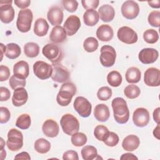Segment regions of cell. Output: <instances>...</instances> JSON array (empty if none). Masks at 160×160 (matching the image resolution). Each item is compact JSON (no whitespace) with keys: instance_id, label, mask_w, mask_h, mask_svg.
<instances>
[{"instance_id":"obj_26","label":"cell","mask_w":160,"mask_h":160,"mask_svg":"<svg viewBox=\"0 0 160 160\" xmlns=\"http://www.w3.org/2000/svg\"><path fill=\"white\" fill-rule=\"evenodd\" d=\"M140 144L139 138L134 134L128 135L122 141V147L127 151H133L136 150Z\"/></svg>"},{"instance_id":"obj_5","label":"cell","mask_w":160,"mask_h":160,"mask_svg":"<svg viewBox=\"0 0 160 160\" xmlns=\"http://www.w3.org/2000/svg\"><path fill=\"white\" fill-rule=\"evenodd\" d=\"M33 19V14L31 9H21L18 12L16 21V26L18 29L21 32H28L31 26Z\"/></svg>"},{"instance_id":"obj_3","label":"cell","mask_w":160,"mask_h":160,"mask_svg":"<svg viewBox=\"0 0 160 160\" xmlns=\"http://www.w3.org/2000/svg\"><path fill=\"white\" fill-rule=\"evenodd\" d=\"M42 52L53 65L59 64L63 57L61 48L54 43H48L46 44L42 48Z\"/></svg>"},{"instance_id":"obj_23","label":"cell","mask_w":160,"mask_h":160,"mask_svg":"<svg viewBox=\"0 0 160 160\" xmlns=\"http://www.w3.org/2000/svg\"><path fill=\"white\" fill-rule=\"evenodd\" d=\"M67 38V34L63 27L61 26H54L50 33L49 39L54 44L63 42Z\"/></svg>"},{"instance_id":"obj_19","label":"cell","mask_w":160,"mask_h":160,"mask_svg":"<svg viewBox=\"0 0 160 160\" xmlns=\"http://www.w3.org/2000/svg\"><path fill=\"white\" fill-rule=\"evenodd\" d=\"M42 130L45 136L49 138L56 137L59 131V127L56 121L53 119L46 120L42 126Z\"/></svg>"},{"instance_id":"obj_17","label":"cell","mask_w":160,"mask_h":160,"mask_svg":"<svg viewBox=\"0 0 160 160\" xmlns=\"http://www.w3.org/2000/svg\"><path fill=\"white\" fill-rule=\"evenodd\" d=\"M81 27V21L79 17L75 15H71L65 21L63 28L68 36H71L75 34Z\"/></svg>"},{"instance_id":"obj_54","label":"cell","mask_w":160,"mask_h":160,"mask_svg":"<svg viewBox=\"0 0 160 160\" xmlns=\"http://www.w3.org/2000/svg\"><path fill=\"white\" fill-rule=\"evenodd\" d=\"M159 111L160 108H157L154 110L153 112V119L157 124H159Z\"/></svg>"},{"instance_id":"obj_28","label":"cell","mask_w":160,"mask_h":160,"mask_svg":"<svg viewBox=\"0 0 160 160\" xmlns=\"http://www.w3.org/2000/svg\"><path fill=\"white\" fill-rule=\"evenodd\" d=\"M99 19L98 12L94 9H89L83 14V20L84 24L88 26H94Z\"/></svg>"},{"instance_id":"obj_9","label":"cell","mask_w":160,"mask_h":160,"mask_svg":"<svg viewBox=\"0 0 160 160\" xmlns=\"http://www.w3.org/2000/svg\"><path fill=\"white\" fill-rule=\"evenodd\" d=\"M73 106L76 112L82 118H88L91 113L92 105L84 97L78 96L76 98Z\"/></svg>"},{"instance_id":"obj_39","label":"cell","mask_w":160,"mask_h":160,"mask_svg":"<svg viewBox=\"0 0 160 160\" xmlns=\"http://www.w3.org/2000/svg\"><path fill=\"white\" fill-rule=\"evenodd\" d=\"M124 95L129 99H135L138 98L141 93L139 88L134 84H130L127 86L124 90Z\"/></svg>"},{"instance_id":"obj_38","label":"cell","mask_w":160,"mask_h":160,"mask_svg":"<svg viewBox=\"0 0 160 160\" xmlns=\"http://www.w3.org/2000/svg\"><path fill=\"white\" fill-rule=\"evenodd\" d=\"M31 125V117L28 114L20 115L16 119V126L21 129H27Z\"/></svg>"},{"instance_id":"obj_29","label":"cell","mask_w":160,"mask_h":160,"mask_svg":"<svg viewBox=\"0 0 160 160\" xmlns=\"http://www.w3.org/2000/svg\"><path fill=\"white\" fill-rule=\"evenodd\" d=\"M125 78L126 81L129 83H137L141 80V72L138 68L131 67L127 69Z\"/></svg>"},{"instance_id":"obj_57","label":"cell","mask_w":160,"mask_h":160,"mask_svg":"<svg viewBox=\"0 0 160 160\" xmlns=\"http://www.w3.org/2000/svg\"><path fill=\"white\" fill-rule=\"evenodd\" d=\"M0 46H1V60L0 61H2V57H3V54H4V52L5 53V51H6V46H4V44L2 43H1L0 44Z\"/></svg>"},{"instance_id":"obj_44","label":"cell","mask_w":160,"mask_h":160,"mask_svg":"<svg viewBox=\"0 0 160 160\" xmlns=\"http://www.w3.org/2000/svg\"><path fill=\"white\" fill-rule=\"evenodd\" d=\"M9 86H11V88L12 89L15 90V89H16L18 88H19L25 87V86H26V80L19 79V78H17L16 76H15L14 75H12L9 79Z\"/></svg>"},{"instance_id":"obj_34","label":"cell","mask_w":160,"mask_h":160,"mask_svg":"<svg viewBox=\"0 0 160 160\" xmlns=\"http://www.w3.org/2000/svg\"><path fill=\"white\" fill-rule=\"evenodd\" d=\"M107 81L110 86L112 87H118L122 83V78L118 71H112L108 73L107 76Z\"/></svg>"},{"instance_id":"obj_1","label":"cell","mask_w":160,"mask_h":160,"mask_svg":"<svg viewBox=\"0 0 160 160\" xmlns=\"http://www.w3.org/2000/svg\"><path fill=\"white\" fill-rule=\"evenodd\" d=\"M114 118L119 124L126 123L129 118V110L126 101L122 98H116L111 102Z\"/></svg>"},{"instance_id":"obj_33","label":"cell","mask_w":160,"mask_h":160,"mask_svg":"<svg viewBox=\"0 0 160 160\" xmlns=\"http://www.w3.org/2000/svg\"><path fill=\"white\" fill-rule=\"evenodd\" d=\"M34 148L38 152L45 154L50 150L51 143L46 139L39 138L35 141Z\"/></svg>"},{"instance_id":"obj_10","label":"cell","mask_w":160,"mask_h":160,"mask_svg":"<svg viewBox=\"0 0 160 160\" xmlns=\"http://www.w3.org/2000/svg\"><path fill=\"white\" fill-rule=\"evenodd\" d=\"M12 2L11 0L0 1V19L3 23L9 24L14 19L15 12Z\"/></svg>"},{"instance_id":"obj_30","label":"cell","mask_w":160,"mask_h":160,"mask_svg":"<svg viewBox=\"0 0 160 160\" xmlns=\"http://www.w3.org/2000/svg\"><path fill=\"white\" fill-rule=\"evenodd\" d=\"M21 50L20 46L16 43H9L6 45L4 55L9 59H14L19 56Z\"/></svg>"},{"instance_id":"obj_59","label":"cell","mask_w":160,"mask_h":160,"mask_svg":"<svg viewBox=\"0 0 160 160\" xmlns=\"http://www.w3.org/2000/svg\"><path fill=\"white\" fill-rule=\"evenodd\" d=\"M0 144H1V149H4V145H5V142H4V141L3 140V139L2 138H1Z\"/></svg>"},{"instance_id":"obj_11","label":"cell","mask_w":160,"mask_h":160,"mask_svg":"<svg viewBox=\"0 0 160 160\" xmlns=\"http://www.w3.org/2000/svg\"><path fill=\"white\" fill-rule=\"evenodd\" d=\"M117 36L121 42L128 44L136 43L138 39L136 32L128 26L120 28L118 31Z\"/></svg>"},{"instance_id":"obj_6","label":"cell","mask_w":160,"mask_h":160,"mask_svg":"<svg viewBox=\"0 0 160 160\" xmlns=\"http://www.w3.org/2000/svg\"><path fill=\"white\" fill-rule=\"evenodd\" d=\"M8 148L11 151H17L23 146V135L22 132L14 128L11 129L8 133L6 142Z\"/></svg>"},{"instance_id":"obj_53","label":"cell","mask_w":160,"mask_h":160,"mask_svg":"<svg viewBox=\"0 0 160 160\" xmlns=\"http://www.w3.org/2000/svg\"><path fill=\"white\" fill-rule=\"evenodd\" d=\"M120 159H128V160H130V159H136L138 160V158L135 156L132 153H130V152H127V153H125V154H123L121 157H120Z\"/></svg>"},{"instance_id":"obj_16","label":"cell","mask_w":160,"mask_h":160,"mask_svg":"<svg viewBox=\"0 0 160 160\" xmlns=\"http://www.w3.org/2000/svg\"><path fill=\"white\" fill-rule=\"evenodd\" d=\"M159 57L158 51L154 48H144L140 51L138 55L139 60L143 64H149L154 62Z\"/></svg>"},{"instance_id":"obj_15","label":"cell","mask_w":160,"mask_h":160,"mask_svg":"<svg viewBox=\"0 0 160 160\" xmlns=\"http://www.w3.org/2000/svg\"><path fill=\"white\" fill-rule=\"evenodd\" d=\"M144 82L151 87H158L160 85V71L156 68H149L144 72Z\"/></svg>"},{"instance_id":"obj_42","label":"cell","mask_w":160,"mask_h":160,"mask_svg":"<svg viewBox=\"0 0 160 160\" xmlns=\"http://www.w3.org/2000/svg\"><path fill=\"white\" fill-rule=\"evenodd\" d=\"M109 130L107 127L104 125H98L94 130V135L95 138L100 141H103L106 134L108 133Z\"/></svg>"},{"instance_id":"obj_25","label":"cell","mask_w":160,"mask_h":160,"mask_svg":"<svg viewBox=\"0 0 160 160\" xmlns=\"http://www.w3.org/2000/svg\"><path fill=\"white\" fill-rule=\"evenodd\" d=\"M94 116L98 121H106L110 116V112L108 106L105 104H99L96 105L94 111Z\"/></svg>"},{"instance_id":"obj_58","label":"cell","mask_w":160,"mask_h":160,"mask_svg":"<svg viewBox=\"0 0 160 160\" xmlns=\"http://www.w3.org/2000/svg\"><path fill=\"white\" fill-rule=\"evenodd\" d=\"M1 159L3 160L6 156V152L4 149H1Z\"/></svg>"},{"instance_id":"obj_24","label":"cell","mask_w":160,"mask_h":160,"mask_svg":"<svg viewBox=\"0 0 160 160\" xmlns=\"http://www.w3.org/2000/svg\"><path fill=\"white\" fill-rule=\"evenodd\" d=\"M98 14L101 19L103 22L111 21L115 16V11L114 8L109 4H104L98 9Z\"/></svg>"},{"instance_id":"obj_2","label":"cell","mask_w":160,"mask_h":160,"mask_svg":"<svg viewBox=\"0 0 160 160\" xmlns=\"http://www.w3.org/2000/svg\"><path fill=\"white\" fill-rule=\"evenodd\" d=\"M76 87L72 82L63 83L57 94V102L61 106H68L71 102L72 97L76 94Z\"/></svg>"},{"instance_id":"obj_43","label":"cell","mask_w":160,"mask_h":160,"mask_svg":"<svg viewBox=\"0 0 160 160\" xmlns=\"http://www.w3.org/2000/svg\"><path fill=\"white\" fill-rule=\"evenodd\" d=\"M148 21L149 24L155 28L160 26V12L159 11H153L148 16Z\"/></svg>"},{"instance_id":"obj_50","label":"cell","mask_w":160,"mask_h":160,"mask_svg":"<svg viewBox=\"0 0 160 160\" xmlns=\"http://www.w3.org/2000/svg\"><path fill=\"white\" fill-rule=\"evenodd\" d=\"M11 92L10 91L5 87L1 86L0 88V101H6L10 98Z\"/></svg>"},{"instance_id":"obj_56","label":"cell","mask_w":160,"mask_h":160,"mask_svg":"<svg viewBox=\"0 0 160 160\" xmlns=\"http://www.w3.org/2000/svg\"><path fill=\"white\" fill-rule=\"evenodd\" d=\"M153 135L158 139H159V124H158L157 126L154 129Z\"/></svg>"},{"instance_id":"obj_37","label":"cell","mask_w":160,"mask_h":160,"mask_svg":"<svg viewBox=\"0 0 160 160\" xmlns=\"http://www.w3.org/2000/svg\"><path fill=\"white\" fill-rule=\"evenodd\" d=\"M143 39L148 44H154L159 39L158 32L154 29H147L143 33Z\"/></svg>"},{"instance_id":"obj_49","label":"cell","mask_w":160,"mask_h":160,"mask_svg":"<svg viewBox=\"0 0 160 160\" xmlns=\"http://www.w3.org/2000/svg\"><path fill=\"white\" fill-rule=\"evenodd\" d=\"M62 159L64 160H78L79 157L76 151L73 150H69L63 153Z\"/></svg>"},{"instance_id":"obj_21","label":"cell","mask_w":160,"mask_h":160,"mask_svg":"<svg viewBox=\"0 0 160 160\" xmlns=\"http://www.w3.org/2000/svg\"><path fill=\"white\" fill-rule=\"evenodd\" d=\"M28 94L24 88H19L14 91L12 97V102L14 106L19 107L27 102Z\"/></svg>"},{"instance_id":"obj_51","label":"cell","mask_w":160,"mask_h":160,"mask_svg":"<svg viewBox=\"0 0 160 160\" xmlns=\"http://www.w3.org/2000/svg\"><path fill=\"white\" fill-rule=\"evenodd\" d=\"M14 4L18 8L24 9L30 5L31 1H29V0H15Z\"/></svg>"},{"instance_id":"obj_41","label":"cell","mask_w":160,"mask_h":160,"mask_svg":"<svg viewBox=\"0 0 160 160\" xmlns=\"http://www.w3.org/2000/svg\"><path fill=\"white\" fill-rule=\"evenodd\" d=\"M112 96V89L108 86H103L99 89L97 92L98 98L101 101H107Z\"/></svg>"},{"instance_id":"obj_48","label":"cell","mask_w":160,"mask_h":160,"mask_svg":"<svg viewBox=\"0 0 160 160\" xmlns=\"http://www.w3.org/2000/svg\"><path fill=\"white\" fill-rule=\"evenodd\" d=\"M10 76V71L8 66H0V81H4L8 79Z\"/></svg>"},{"instance_id":"obj_36","label":"cell","mask_w":160,"mask_h":160,"mask_svg":"<svg viewBox=\"0 0 160 160\" xmlns=\"http://www.w3.org/2000/svg\"><path fill=\"white\" fill-rule=\"evenodd\" d=\"M87 136L83 132H76L71 136V143L76 147H80L84 146L87 142Z\"/></svg>"},{"instance_id":"obj_47","label":"cell","mask_w":160,"mask_h":160,"mask_svg":"<svg viewBox=\"0 0 160 160\" xmlns=\"http://www.w3.org/2000/svg\"><path fill=\"white\" fill-rule=\"evenodd\" d=\"M83 8L87 10L96 9L99 3V0H84L81 1Z\"/></svg>"},{"instance_id":"obj_12","label":"cell","mask_w":160,"mask_h":160,"mask_svg":"<svg viewBox=\"0 0 160 160\" xmlns=\"http://www.w3.org/2000/svg\"><path fill=\"white\" fill-rule=\"evenodd\" d=\"M121 13L128 19H135L139 13L138 4L134 1H126L121 6Z\"/></svg>"},{"instance_id":"obj_35","label":"cell","mask_w":160,"mask_h":160,"mask_svg":"<svg viewBox=\"0 0 160 160\" xmlns=\"http://www.w3.org/2000/svg\"><path fill=\"white\" fill-rule=\"evenodd\" d=\"M98 41L94 37H89L86 38L83 42V48L84 50L88 52H94L98 48Z\"/></svg>"},{"instance_id":"obj_31","label":"cell","mask_w":160,"mask_h":160,"mask_svg":"<svg viewBox=\"0 0 160 160\" xmlns=\"http://www.w3.org/2000/svg\"><path fill=\"white\" fill-rule=\"evenodd\" d=\"M81 156L84 160H92L96 159L98 156L96 148L93 146H85L83 147L81 151Z\"/></svg>"},{"instance_id":"obj_40","label":"cell","mask_w":160,"mask_h":160,"mask_svg":"<svg viewBox=\"0 0 160 160\" xmlns=\"http://www.w3.org/2000/svg\"><path fill=\"white\" fill-rule=\"evenodd\" d=\"M119 140V136L116 133L109 131L104 138L103 142L108 146L114 147L118 144Z\"/></svg>"},{"instance_id":"obj_14","label":"cell","mask_w":160,"mask_h":160,"mask_svg":"<svg viewBox=\"0 0 160 160\" xmlns=\"http://www.w3.org/2000/svg\"><path fill=\"white\" fill-rule=\"evenodd\" d=\"M51 78L55 82L64 83L69 80L70 73L69 71L62 65L59 64H55L52 66V72Z\"/></svg>"},{"instance_id":"obj_32","label":"cell","mask_w":160,"mask_h":160,"mask_svg":"<svg viewBox=\"0 0 160 160\" xmlns=\"http://www.w3.org/2000/svg\"><path fill=\"white\" fill-rule=\"evenodd\" d=\"M24 52L27 57L31 58H35L39 54V46L36 42H28L24 46Z\"/></svg>"},{"instance_id":"obj_4","label":"cell","mask_w":160,"mask_h":160,"mask_svg":"<svg viewBox=\"0 0 160 160\" xmlns=\"http://www.w3.org/2000/svg\"><path fill=\"white\" fill-rule=\"evenodd\" d=\"M60 124L63 132L68 135H72L78 132L79 122L78 119L71 114L63 115L60 120Z\"/></svg>"},{"instance_id":"obj_45","label":"cell","mask_w":160,"mask_h":160,"mask_svg":"<svg viewBox=\"0 0 160 160\" xmlns=\"http://www.w3.org/2000/svg\"><path fill=\"white\" fill-rule=\"evenodd\" d=\"M63 8L70 12L76 11L78 7V2L75 0H63L62 1Z\"/></svg>"},{"instance_id":"obj_7","label":"cell","mask_w":160,"mask_h":160,"mask_svg":"<svg viewBox=\"0 0 160 160\" xmlns=\"http://www.w3.org/2000/svg\"><path fill=\"white\" fill-rule=\"evenodd\" d=\"M116 53L114 48L109 45H104L101 48L100 62L104 67L112 66L116 61Z\"/></svg>"},{"instance_id":"obj_55","label":"cell","mask_w":160,"mask_h":160,"mask_svg":"<svg viewBox=\"0 0 160 160\" xmlns=\"http://www.w3.org/2000/svg\"><path fill=\"white\" fill-rule=\"evenodd\" d=\"M148 4L152 8H160V2L159 0L152 1H148Z\"/></svg>"},{"instance_id":"obj_8","label":"cell","mask_w":160,"mask_h":160,"mask_svg":"<svg viewBox=\"0 0 160 160\" xmlns=\"http://www.w3.org/2000/svg\"><path fill=\"white\" fill-rule=\"evenodd\" d=\"M33 72L39 79L45 80L51 76L52 66L44 61H38L33 64Z\"/></svg>"},{"instance_id":"obj_46","label":"cell","mask_w":160,"mask_h":160,"mask_svg":"<svg viewBox=\"0 0 160 160\" xmlns=\"http://www.w3.org/2000/svg\"><path fill=\"white\" fill-rule=\"evenodd\" d=\"M11 118V113L9 110L6 108L1 106L0 108V122L1 124L6 123L9 121Z\"/></svg>"},{"instance_id":"obj_52","label":"cell","mask_w":160,"mask_h":160,"mask_svg":"<svg viewBox=\"0 0 160 160\" xmlns=\"http://www.w3.org/2000/svg\"><path fill=\"white\" fill-rule=\"evenodd\" d=\"M14 159H31V157L28 152H22L18 154L15 157Z\"/></svg>"},{"instance_id":"obj_27","label":"cell","mask_w":160,"mask_h":160,"mask_svg":"<svg viewBox=\"0 0 160 160\" xmlns=\"http://www.w3.org/2000/svg\"><path fill=\"white\" fill-rule=\"evenodd\" d=\"M49 24L47 21L44 18H38L36 20L34 25V32L39 36L42 37L48 33L49 29Z\"/></svg>"},{"instance_id":"obj_13","label":"cell","mask_w":160,"mask_h":160,"mask_svg":"<svg viewBox=\"0 0 160 160\" xmlns=\"http://www.w3.org/2000/svg\"><path fill=\"white\" fill-rule=\"evenodd\" d=\"M150 120L149 111L144 108H138L133 112L132 121L134 124L139 128L148 125Z\"/></svg>"},{"instance_id":"obj_20","label":"cell","mask_w":160,"mask_h":160,"mask_svg":"<svg viewBox=\"0 0 160 160\" xmlns=\"http://www.w3.org/2000/svg\"><path fill=\"white\" fill-rule=\"evenodd\" d=\"M13 73L17 78L22 79H26L28 77L29 73L28 63L25 61L17 62L14 65Z\"/></svg>"},{"instance_id":"obj_18","label":"cell","mask_w":160,"mask_h":160,"mask_svg":"<svg viewBox=\"0 0 160 160\" xmlns=\"http://www.w3.org/2000/svg\"><path fill=\"white\" fill-rule=\"evenodd\" d=\"M63 12L58 6H52L47 13V18L51 25L59 26L63 20Z\"/></svg>"},{"instance_id":"obj_22","label":"cell","mask_w":160,"mask_h":160,"mask_svg":"<svg viewBox=\"0 0 160 160\" xmlns=\"http://www.w3.org/2000/svg\"><path fill=\"white\" fill-rule=\"evenodd\" d=\"M114 35L112 28L108 24L101 25L96 31V36L101 41H109Z\"/></svg>"}]
</instances>
